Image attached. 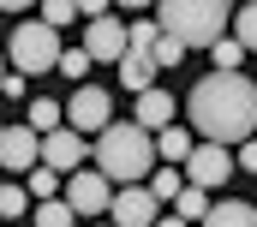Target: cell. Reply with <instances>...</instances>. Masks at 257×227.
I'll list each match as a JSON object with an SVG mask.
<instances>
[{
	"label": "cell",
	"mask_w": 257,
	"mask_h": 227,
	"mask_svg": "<svg viewBox=\"0 0 257 227\" xmlns=\"http://www.w3.org/2000/svg\"><path fill=\"white\" fill-rule=\"evenodd\" d=\"M186 120H192V132L203 144L239 150V144L257 138V84L245 72H209L186 96Z\"/></svg>",
	"instance_id": "cell-1"
},
{
	"label": "cell",
	"mask_w": 257,
	"mask_h": 227,
	"mask_svg": "<svg viewBox=\"0 0 257 227\" xmlns=\"http://www.w3.org/2000/svg\"><path fill=\"white\" fill-rule=\"evenodd\" d=\"M156 162H162V156H156V138H150L138 120H114V126L96 138V168L108 173L120 191H126V185H144V173H156Z\"/></svg>",
	"instance_id": "cell-2"
},
{
	"label": "cell",
	"mask_w": 257,
	"mask_h": 227,
	"mask_svg": "<svg viewBox=\"0 0 257 227\" xmlns=\"http://www.w3.org/2000/svg\"><path fill=\"white\" fill-rule=\"evenodd\" d=\"M156 24L186 48H215V42H227L233 6H221V0H168V6H156Z\"/></svg>",
	"instance_id": "cell-3"
},
{
	"label": "cell",
	"mask_w": 257,
	"mask_h": 227,
	"mask_svg": "<svg viewBox=\"0 0 257 227\" xmlns=\"http://www.w3.org/2000/svg\"><path fill=\"white\" fill-rule=\"evenodd\" d=\"M6 54H12V72H60L66 48H60V30H54V24L30 18V24H18V30H12Z\"/></svg>",
	"instance_id": "cell-4"
},
{
	"label": "cell",
	"mask_w": 257,
	"mask_h": 227,
	"mask_svg": "<svg viewBox=\"0 0 257 227\" xmlns=\"http://www.w3.org/2000/svg\"><path fill=\"white\" fill-rule=\"evenodd\" d=\"M66 126H72V132H84V138H90V132L102 138V132L114 126V102H108V90H96V84H78V96L66 102Z\"/></svg>",
	"instance_id": "cell-5"
},
{
	"label": "cell",
	"mask_w": 257,
	"mask_h": 227,
	"mask_svg": "<svg viewBox=\"0 0 257 227\" xmlns=\"http://www.w3.org/2000/svg\"><path fill=\"white\" fill-rule=\"evenodd\" d=\"M66 203H72L78 215H108V209H114V179L102 168L72 173V179H66Z\"/></svg>",
	"instance_id": "cell-6"
},
{
	"label": "cell",
	"mask_w": 257,
	"mask_h": 227,
	"mask_svg": "<svg viewBox=\"0 0 257 227\" xmlns=\"http://www.w3.org/2000/svg\"><path fill=\"white\" fill-rule=\"evenodd\" d=\"M0 168L6 173H36L42 168V132H30L24 120H12L0 132Z\"/></svg>",
	"instance_id": "cell-7"
},
{
	"label": "cell",
	"mask_w": 257,
	"mask_h": 227,
	"mask_svg": "<svg viewBox=\"0 0 257 227\" xmlns=\"http://www.w3.org/2000/svg\"><path fill=\"white\" fill-rule=\"evenodd\" d=\"M90 156H96V150H90V138H84V132H72V126L54 132V138H42V168L66 173V179H72V173H84Z\"/></svg>",
	"instance_id": "cell-8"
},
{
	"label": "cell",
	"mask_w": 257,
	"mask_h": 227,
	"mask_svg": "<svg viewBox=\"0 0 257 227\" xmlns=\"http://www.w3.org/2000/svg\"><path fill=\"white\" fill-rule=\"evenodd\" d=\"M233 168H239V156H233L227 144H197L192 162H186V179H192V185H203V191H215Z\"/></svg>",
	"instance_id": "cell-9"
},
{
	"label": "cell",
	"mask_w": 257,
	"mask_h": 227,
	"mask_svg": "<svg viewBox=\"0 0 257 227\" xmlns=\"http://www.w3.org/2000/svg\"><path fill=\"white\" fill-rule=\"evenodd\" d=\"M108 221H114V227H156V221H162V203H156L150 185H126V191H114Z\"/></svg>",
	"instance_id": "cell-10"
},
{
	"label": "cell",
	"mask_w": 257,
	"mask_h": 227,
	"mask_svg": "<svg viewBox=\"0 0 257 227\" xmlns=\"http://www.w3.org/2000/svg\"><path fill=\"white\" fill-rule=\"evenodd\" d=\"M84 54H90V60H114V66H120V60L132 54V30H126V24H114V18L90 24V30H84Z\"/></svg>",
	"instance_id": "cell-11"
},
{
	"label": "cell",
	"mask_w": 257,
	"mask_h": 227,
	"mask_svg": "<svg viewBox=\"0 0 257 227\" xmlns=\"http://www.w3.org/2000/svg\"><path fill=\"white\" fill-rule=\"evenodd\" d=\"M150 138H162V132H174V96L168 90H150V96H138V113H132Z\"/></svg>",
	"instance_id": "cell-12"
},
{
	"label": "cell",
	"mask_w": 257,
	"mask_h": 227,
	"mask_svg": "<svg viewBox=\"0 0 257 227\" xmlns=\"http://www.w3.org/2000/svg\"><path fill=\"white\" fill-rule=\"evenodd\" d=\"M156 72H162V66L150 54H126L120 60V84H126L132 96H150V90H156Z\"/></svg>",
	"instance_id": "cell-13"
},
{
	"label": "cell",
	"mask_w": 257,
	"mask_h": 227,
	"mask_svg": "<svg viewBox=\"0 0 257 227\" xmlns=\"http://www.w3.org/2000/svg\"><path fill=\"white\" fill-rule=\"evenodd\" d=\"M203 227H257V203H245V197H221V203L209 209Z\"/></svg>",
	"instance_id": "cell-14"
},
{
	"label": "cell",
	"mask_w": 257,
	"mask_h": 227,
	"mask_svg": "<svg viewBox=\"0 0 257 227\" xmlns=\"http://www.w3.org/2000/svg\"><path fill=\"white\" fill-rule=\"evenodd\" d=\"M24 126L42 132V138H54V132H66V108H60V102H48V96H36L30 113H24Z\"/></svg>",
	"instance_id": "cell-15"
},
{
	"label": "cell",
	"mask_w": 257,
	"mask_h": 227,
	"mask_svg": "<svg viewBox=\"0 0 257 227\" xmlns=\"http://www.w3.org/2000/svg\"><path fill=\"white\" fill-rule=\"evenodd\" d=\"M192 132H186V126H174V132H162V138H156V156H162V162H168V168H186V162H192Z\"/></svg>",
	"instance_id": "cell-16"
},
{
	"label": "cell",
	"mask_w": 257,
	"mask_h": 227,
	"mask_svg": "<svg viewBox=\"0 0 257 227\" xmlns=\"http://www.w3.org/2000/svg\"><path fill=\"white\" fill-rule=\"evenodd\" d=\"M150 191H156V203H180V197H186L180 168H156V173H150Z\"/></svg>",
	"instance_id": "cell-17"
},
{
	"label": "cell",
	"mask_w": 257,
	"mask_h": 227,
	"mask_svg": "<svg viewBox=\"0 0 257 227\" xmlns=\"http://www.w3.org/2000/svg\"><path fill=\"white\" fill-rule=\"evenodd\" d=\"M60 191H66V173H54V168H36V173H30V197H36V203H54Z\"/></svg>",
	"instance_id": "cell-18"
},
{
	"label": "cell",
	"mask_w": 257,
	"mask_h": 227,
	"mask_svg": "<svg viewBox=\"0 0 257 227\" xmlns=\"http://www.w3.org/2000/svg\"><path fill=\"white\" fill-rule=\"evenodd\" d=\"M209 209H215V203H209L203 185H186V197L174 203V215H186V221H209Z\"/></svg>",
	"instance_id": "cell-19"
},
{
	"label": "cell",
	"mask_w": 257,
	"mask_h": 227,
	"mask_svg": "<svg viewBox=\"0 0 257 227\" xmlns=\"http://www.w3.org/2000/svg\"><path fill=\"white\" fill-rule=\"evenodd\" d=\"M233 42H239L245 54H257V0H251V6H239V12H233Z\"/></svg>",
	"instance_id": "cell-20"
},
{
	"label": "cell",
	"mask_w": 257,
	"mask_h": 227,
	"mask_svg": "<svg viewBox=\"0 0 257 227\" xmlns=\"http://www.w3.org/2000/svg\"><path fill=\"white\" fill-rule=\"evenodd\" d=\"M36 227H78V209H72L66 197H54V203H36Z\"/></svg>",
	"instance_id": "cell-21"
},
{
	"label": "cell",
	"mask_w": 257,
	"mask_h": 227,
	"mask_svg": "<svg viewBox=\"0 0 257 227\" xmlns=\"http://www.w3.org/2000/svg\"><path fill=\"white\" fill-rule=\"evenodd\" d=\"M36 18H42V24H54V30H60V24H72V18H84V6H78V0H48V6H42V12H36Z\"/></svg>",
	"instance_id": "cell-22"
},
{
	"label": "cell",
	"mask_w": 257,
	"mask_h": 227,
	"mask_svg": "<svg viewBox=\"0 0 257 227\" xmlns=\"http://www.w3.org/2000/svg\"><path fill=\"white\" fill-rule=\"evenodd\" d=\"M209 54H215V72H239V60H245V48H239V42L227 36V42H215Z\"/></svg>",
	"instance_id": "cell-23"
},
{
	"label": "cell",
	"mask_w": 257,
	"mask_h": 227,
	"mask_svg": "<svg viewBox=\"0 0 257 227\" xmlns=\"http://www.w3.org/2000/svg\"><path fill=\"white\" fill-rule=\"evenodd\" d=\"M24 209H30L24 185H6V191H0V215H24Z\"/></svg>",
	"instance_id": "cell-24"
},
{
	"label": "cell",
	"mask_w": 257,
	"mask_h": 227,
	"mask_svg": "<svg viewBox=\"0 0 257 227\" xmlns=\"http://www.w3.org/2000/svg\"><path fill=\"white\" fill-rule=\"evenodd\" d=\"M90 66H96V60L84 54V48H66V60H60V72H66V78H84Z\"/></svg>",
	"instance_id": "cell-25"
},
{
	"label": "cell",
	"mask_w": 257,
	"mask_h": 227,
	"mask_svg": "<svg viewBox=\"0 0 257 227\" xmlns=\"http://www.w3.org/2000/svg\"><path fill=\"white\" fill-rule=\"evenodd\" d=\"M180 60H186V42L162 36V48H156V66H180Z\"/></svg>",
	"instance_id": "cell-26"
},
{
	"label": "cell",
	"mask_w": 257,
	"mask_h": 227,
	"mask_svg": "<svg viewBox=\"0 0 257 227\" xmlns=\"http://www.w3.org/2000/svg\"><path fill=\"white\" fill-rule=\"evenodd\" d=\"M0 90H6L12 102H18V96H24V72H6V78H0Z\"/></svg>",
	"instance_id": "cell-27"
},
{
	"label": "cell",
	"mask_w": 257,
	"mask_h": 227,
	"mask_svg": "<svg viewBox=\"0 0 257 227\" xmlns=\"http://www.w3.org/2000/svg\"><path fill=\"white\" fill-rule=\"evenodd\" d=\"M239 168L257 173V138H251V144H239Z\"/></svg>",
	"instance_id": "cell-28"
},
{
	"label": "cell",
	"mask_w": 257,
	"mask_h": 227,
	"mask_svg": "<svg viewBox=\"0 0 257 227\" xmlns=\"http://www.w3.org/2000/svg\"><path fill=\"white\" fill-rule=\"evenodd\" d=\"M156 227H192V221H186V215H162Z\"/></svg>",
	"instance_id": "cell-29"
},
{
	"label": "cell",
	"mask_w": 257,
	"mask_h": 227,
	"mask_svg": "<svg viewBox=\"0 0 257 227\" xmlns=\"http://www.w3.org/2000/svg\"><path fill=\"white\" fill-rule=\"evenodd\" d=\"M96 227H114V221H96Z\"/></svg>",
	"instance_id": "cell-30"
}]
</instances>
